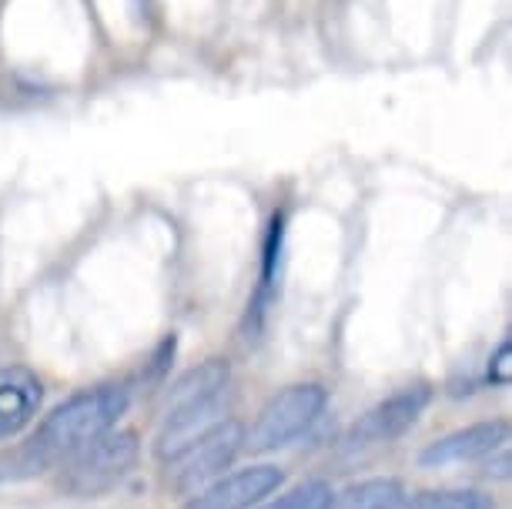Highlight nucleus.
Returning <instances> with one entry per match:
<instances>
[{"label":"nucleus","instance_id":"1","mask_svg":"<svg viewBox=\"0 0 512 509\" xmlns=\"http://www.w3.org/2000/svg\"><path fill=\"white\" fill-rule=\"evenodd\" d=\"M124 412H128L124 386H94L64 399L61 406L47 412L24 443L0 449V483H24L54 469L81 446L111 432Z\"/></svg>","mask_w":512,"mask_h":509},{"label":"nucleus","instance_id":"2","mask_svg":"<svg viewBox=\"0 0 512 509\" xmlns=\"http://www.w3.org/2000/svg\"><path fill=\"white\" fill-rule=\"evenodd\" d=\"M141 456L138 432L111 429L64 459L57 486L67 496H101L131 473Z\"/></svg>","mask_w":512,"mask_h":509},{"label":"nucleus","instance_id":"3","mask_svg":"<svg viewBox=\"0 0 512 509\" xmlns=\"http://www.w3.org/2000/svg\"><path fill=\"white\" fill-rule=\"evenodd\" d=\"M325 409H328V389L322 382H295V386H285L265 402L258 419L251 422V429H245V449H251L255 456L275 453V449L295 443L302 432H308V426H315Z\"/></svg>","mask_w":512,"mask_h":509},{"label":"nucleus","instance_id":"4","mask_svg":"<svg viewBox=\"0 0 512 509\" xmlns=\"http://www.w3.org/2000/svg\"><path fill=\"white\" fill-rule=\"evenodd\" d=\"M241 449H245V426L238 419L215 422L205 436H198L195 443L185 446L178 456H171L164 463V469H168V486L181 496L198 493L211 479L225 476V469L235 463Z\"/></svg>","mask_w":512,"mask_h":509},{"label":"nucleus","instance_id":"5","mask_svg":"<svg viewBox=\"0 0 512 509\" xmlns=\"http://www.w3.org/2000/svg\"><path fill=\"white\" fill-rule=\"evenodd\" d=\"M432 396H436V392H432L429 382H415V386L392 392L389 399L375 402L365 416L352 422L345 443L352 449H365V446H382V443H392V439L405 436V432L422 419V412L429 409Z\"/></svg>","mask_w":512,"mask_h":509},{"label":"nucleus","instance_id":"6","mask_svg":"<svg viewBox=\"0 0 512 509\" xmlns=\"http://www.w3.org/2000/svg\"><path fill=\"white\" fill-rule=\"evenodd\" d=\"M285 483V473L275 463H255L235 469L228 476L211 479L198 493H191L181 509H255L265 503L278 486Z\"/></svg>","mask_w":512,"mask_h":509},{"label":"nucleus","instance_id":"7","mask_svg":"<svg viewBox=\"0 0 512 509\" xmlns=\"http://www.w3.org/2000/svg\"><path fill=\"white\" fill-rule=\"evenodd\" d=\"M509 443V422L506 419H489V422H472L466 429H456L449 436L436 439L419 453L422 469H442V466H459V463H479L502 453Z\"/></svg>","mask_w":512,"mask_h":509},{"label":"nucleus","instance_id":"8","mask_svg":"<svg viewBox=\"0 0 512 509\" xmlns=\"http://www.w3.org/2000/svg\"><path fill=\"white\" fill-rule=\"evenodd\" d=\"M282 262H285V211H275L262 245V275H258V288L245 312V339H258L265 329L268 312H272V305L278 299V285H282Z\"/></svg>","mask_w":512,"mask_h":509},{"label":"nucleus","instance_id":"9","mask_svg":"<svg viewBox=\"0 0 512 509\" xmlns=\"http://www.w3.org/2000/svg\"><path fill=\"white\" fill-rule=\"evenodd\" d=\"M44 382L27 366L0 369V439H11L24 432L41 412Z\"/></svg>","mask_w":512,"mask_h":509},{"label":"nucleus","instance_id":"10","mask_svg":"<svg viewBox=\"0 0 512 509\" xmlns=\"http://www.w3.org/2000/svg\"><path fill=\"white\" fill-rule=\"evenodd\" d=\"M231 382V362L228 359H205L201 366L188 369L185 376L171 382V389L161 399V416L171 412H185L195 406H208V402L225 399V389Z\"/></svg>","mask_w":512,"mask_h":509},{"label":"nucleus","instance_id":"11","mask_svg":"<svg viewBox=\"0 0 512 509\" xmlns=\"http://www.w3.org/2000/svg\"><path fill=\"white\" fill-rule=\"evenodd\" d=\"M405 486L395 476H375L362 479V483L345 486L342 493H335L332 509H402L405 503Z\"/></svg>","mask_w":512,"mask_h":509},{"label":"nucleus","instance_id":"12","mask_svg":"<svg viewBox=\"0 0 512 509\" xmlns=\"http://www.w3.org/2000/svg\"><path fill=\"white\" fill-rule=\"evenodd\" d=\"M402 509H496V499L479 489H425L405 496Z\"/></svg>","mask_w":512,"mask_h":509},{"label":"nucleus","instance_id":"13","mask_svg":"<svg viewBox=\"0 0 512 509\" xmlns=\"http://www.w3.org/2000/svg\"><path fill=\"white\" fill-rule=\"evenodd\" d=\"M335 489L325 479H305V483L292 486L288 493L268 503H258V509H332Z\"/></svg>","mask_w":512,"mask_h":509},{"label":"nucleus","instance_id":"14","mask_svg":"<svg viewBox=\"0 0 512 509\" xmlns=\"http://www.w3.org/2000/svg\"><path fill=\"white\" fill-rule=\"evenodd\" d=\"M486 379H489V386H496V389H506L512 382V342L509 339H502L499 349L492 352Z\"/></svg>","mask_w":512,"mask_h":509},{"label":"nucleus","instance_id":"15","mask_svg":"<svg viewBox=\"0 0 512 509\" xmlns=\"http://www.w3.org/2000/svg\"><path fill=\"white\" fill-rule=\"evenodd\" d=\"M175 352H178V335H168L161 345H158V352H154V366H151V379H158L168 372V362L175 359Z\"/></svg>","mask_w":512,"mask_h":509}]
</instances>
